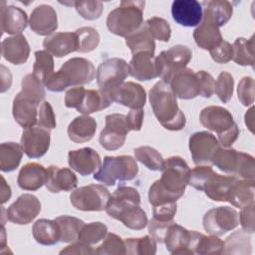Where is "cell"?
I'll return each instance as SVG.
<instances>
[{
  "label": "cell",
  "instance_id": "6da1fadb",
  "mask_svg": "<svg viewBox=\"0 0 255 255\" xmlns=\"http://www.w3.org/2000/svg\"><path fill=\"white\" fill-rule=\"evenodd\" d=\"M161 176L148 190V202L152 206L176 202L188 184L190 168L180 156L166 158L161 166Z\"/></svg>",
  "mask_w": 255,
  "mask_h": 255
},
{
  "label": "cell",
  "instance_id": "7a4b0ae2",
  "mask_svg": "<svg viewBox=\"0 0 255 255\" xmlns=\"http://www.w3.org/2000/svg\"><path fill=\"white\" fill-rule=\"evenodd\" d=\"M140 195L130 186H119L110 196L106 212L132 230L143 229L148 224L146 213L139 206Z\"/></svg>",
  "mask_w": 255,
  "mask_h": 255
},
{
  "label": "cell",
  "instance_id": "3957f363",
  "mask_svg": "<svg viewBox=\"0 0 255 255\" xmlns=\"http://www.w3.org/2000/svg\"><path fill=\"white\" fill-rule=\"evenodd\" d=\"M149 104L159 124L168 130H181L186 120L170 86L159 81L149 90Z\"/></svg>",
  "mask_w": 255,
  "mask_h": 255
},
{
  "label": "cell",
  "instance_id": "277c9868",
  "mask_svg": "<svg viewBox=\"0 0 255 255\" xmlns=\"http://www.w3.org/2000/svg\"><path fill=\"white\" fill-rule=\"evenodd\" d=\"M145 2L122 1L120 6L111 11L107 17L109 31L117 36L127 38L137 31L143 23V9Z\"/></svg>",
  "mask_w": 255,
  "mask_h": 255
},
{
  "label": "cell",
  "instance_id": "5b68a950",
  "mask_svg": "<svg viewBox=\"0 0 255 255\" xmlns=\"http://www.w3.org/2000/svg\"><path fill=\"white\" fill-rule=\"evenodd\" d=\"M199 121L204 128L217 133L219 142L225 147L231 146L238 138L239 128L231 113L223 107L209 106L204 108L200 112Z\"/></svg>",
  "mask_w": 255,
  "mask_h": 255
},
{
  "label": "cell",
  "instance_id": "8992f818",
  "mask_svg": "<svg viewBox=\"0 0 255 255\" xmlns=\"http://www.w3.org/2000/svg\"><path fill=\"white\" fill-rule=\"evenodd\" d=\"M211 163L221 171L237 178L254 179V157L249 153L238 151L230 146H220L215 151Z\"/></svg>",
  "mask_w": 255,
  "mask_h": 255
},
{
  "label": "cell",
  "instance_id": "52a82bcc",
  "mask_svg": "<svg viewBox=\"0 0 255 255\" xmlns=\"http://www.w3.org/2000/svg\"><path fill=\"white\" fill-rule=\"evenodd\" d=\"M138 172L136 160L130 155L105 156L104 162L94 173V179L108 186H113L117 180L128 181L133 179Z\"/></svg>",
  "mask_w": 255,
  "mask_h": 255
},
{
  "label": "cell",
  "instance_id": "ba28073f",
  "mask_svg": "<svg viewBox=\"0 0 255 255\" xmlns=\"http://www.w3.org/2000/svg\"><path fill=\"white\" fill-rule=\"evenodd\" d=\"M113 101L108 93L99 90H86L84 87L71 88L65 94V106L74 108L83 115L100 112L111 106Z\"/></svg>",
  "mask_w": 255,
  "mask_h": 255
},
{
  "label": "cell",
  "instance_id": "9c48e42d",
  "mask_svg": "<svg viewBox=\"0 0 255 255\" xmlns=\"http://www.w3.org/2000/svg\"><path fill=\"white\" fill-rule=\"evenodd\" d=\"M110 191L101 184L76 188L70 195L71 204L81 211H103L110 199Z\"/></svg>",
  "mask_w": 255,
  "mask_h": 255
},
{
  "label": "cell",
  "instance_id": "30bf717a",
  "mask_svg": "<svg viewBox=\"0 0 255 255\" xmlns=\"http://www.w3.org/2000/svg\"><path fill=\"white\" fill-rule=\"evenodd\" d=\"M128 75V64L126 60L109 58L104 60L97 69V84L102 91L109 93L125 83Z\"/></svg>",
  "mask_w": 255,
  "mask_h": 255
},
{
  "label": "cell",
  "instance_id": "8fae6325",
  "mask_svg": "<svg viewBox=\"0 0 255 255\" xmlns=\"http://www.w3.org/2000/svg\"><path fill=\"white\" fill-rule=\"evenodd\" d=\"M191 58V50L184 45H175L168 50L160 52V54L155 57L159 77L163 82L167 83L169 77L174 72L185 68Z\"/></svg>",
  "mask_w": 255,
  "mask_h": 255
},
{
  "label": "cell",
  "instance_id": "7c38bea8",
  "mask_svg": "<svg viewBox=\"0 0 255 255\" xmlns=\"http://www.w3.org/2000/svg\"><path fill=\"white\" fill-rule=\"evenodd\" d=\"M129 131L126 115H108L106 117V126L99 136L100 144L107 150H117L124 145Z\"/></svg>",
  "mask_w": 255,
  "mask_h": 255
},
{
  "label": "cell",
  "instance_id": "4fadbf2b",
  "mask_svg": "<svg viewBox=\"0 0 255 255\" xmlns=\"http://www.w3.org/2000/svg\"><path fill=\"white\" fill-rule=\"evenodd\" d=\"M203 228L207 233L221 236L235 229L239 224V214L229 206H219L209 209L202 219Z\"/></svg>",
  "mask_w": 255,
  "mask_h": 255
},
{
  "label": "cell",
  "instance_id": "5bb4252c",
  "mask_svg": "<svg viewBox=\"0 0 255 255\" xmlns=\"http://www.w3.org/2000/svg\"><path fill=\"white\" fill-rule=\"evenodd\" d=\"M59 72L63 76L68 87L90 84L97 74L93 63L90 60L81 57L71 58L66 61Z\"/></svg>",
  "mask_w": 255,
  "mask_h": 255
},
{
  "label": "cell",
  "instance_id": "9a60e30c",
  "mask_svg": "<svg viewBox=\"0 0 255 255\" xmlns=\"http://www.w3.org/2000/svg\"><path fill=\"white\" fill-rule=\"evenodd\" d=\"M188 146L193 162L196 165L211 163L215 151L220 147L219 140L208 131H196L189 137Z\"/></svg>",
  "mask_w": 255,
  "mask_h": 255
},
{
  "label": "cell",
  "instance_id": "2e32d148",
  "mask_svg": "<svg viewBox=\"0 0 255 255\" xmlns=\"http://www.w3.org/2000/svg\"><path fill=\"white\" fill-rule=\"evenodd\" d=\"M40 200L33 194L25 193L20 195L7 209V219L18 225L31 223L40 213Z\"/></svg>",
  "mask_w": 255,
  "mask_h": 255
},
{
  "label": "cell",
  "instance_id": "e0dca14e",
  "mask_svg": "<svg viewBox=\"0 0 255 255\" xmlns=\"http://www.w3.org/2000/svg\"><path fill=\"white\" fill-rule=\"evenodd\" d=\"M51 140L50 130L39 126H33L23 130L21 145L30 158H39L49 149Z\"/></svg>",
  "mask_w": 255,
  "mask_h": 255
},
{
  "label": "cell",
  "instance_id": "ac0fdd59",
  "mask_svg": "<svg viewBox=\"0 0 255 255\" xmlns=\"http://www.w3.org/2000/svg\"><path fill=\"white\" fill-rule=\"evenodd\" d=\"M167 84L181 100H191L199 96V84L196 73L189 68H183L174 72L168 79Z\"/></svg>",
  "mask_w": 255,
  "mask_h": 255
},
{
  "label": "cell",
  "instance_id": "d6986e66",
  "mask_svg": "<svg viewBox=\"0 0 255 255\" xmlns=\"http://www.w3.org/2000/svg\"><path fill=\"white\" fill-rule=\"evenodd\" d=\"M108 94L113 102L128 107L130 110L142 109L146 102L145 90L142 86L133 82H125Z\"/></svg>",
  "mask_w": 255,
  "mask_h": 255
},
{
  "label": "cell",
  "instance_id": "ffe728a7",
  "mask_svg": "<svg viewBox=\"0 0 255 255\" xmlns=\"http://www.w3.org/2000/svg\"><path fill=\"white\" fill-rule=\"evenodd\" d=\"M68 163L72 169L82 176H87L99 170L102 165V159L95 149L83 147L69 151Z\"/></svg>",
  "mask_w": 255,
  "mask_h": 255
},
{
  "label": "cell",
  "instance_id": "44dd1931",
  "mask_svg": "<svg viewBox=\"0 0 255 255\" xmlns=\"http://www.w3.org/2000/svg\"><path fill=\"white\" fill-rule=\"evenodd\" d=\"M171 15L181 26H198L203 17L202 5L196 0H175L171 5Z\"/></svg>",
  "mask_w": 255,
  "mask_h": 255
},
{
  "label": "cell",
  "instance_id": "7402d4cb",
  "mask_svg": "<svg viewBox=\"0 0 255 255\" xmlns=\"http://www.w3.org/2000/svg\"><path fill=\"white\" fill-rule=\"evenodd\" d=\"M38 106L39 104L32 98L22 91L19 92L15 96L12 106V114L17 124L24 128L35 126L38 122Z\"/></svg>",
  "mask_w": 255,
  "mask_h": 255
},
{
  "label": "cell",
  "instance_id": "603a6c76",
  "mask_svg": "<svg viewBox=\"0 0 255 255\" xmlns=\"http://www.w3.org/2000/svg\"><path fill=\"white\" fill-rule=\"evenodd\" d=\"M29 26L37 35H51L58 28V17L56 11L50 5L42 4L37 6L30 15Z\"/></svg>",
  "mask_w": 255,
  "mask_h": 255
},
{
  "label": "cell",
  "instance_id": "cb8c5ba5",
  "mask_svg": "<svg viewBox=\"0 0 255 255\" xmlns=\"http://www.w3.org/2000/svg\"><path fill=\"white\" fill-rule=\"evenodd\" d=\"M193 39L199 48L208 51L215 48L223 40L219 27L204 11L200 24L193 31Z\"/></svg>",
  "mask_w": 255,
  "mask_h": 255
},
{
  "label": "cell",
  "instance_id": "d4e9b609",
  "mask_svg": "<svg viewBox=\"0 0 255 255\" xmlns=\"http://www.w3.org/2000/svg\"><path fill=\"white\" fill-rule=\"evenodd\" d=\"M192 240V230L189 231L186 228L172 222L168 227L164 235V243L166 250L171 254H191L190 249Z\"/></svg>",
  "mask_w": 255,
  "mask_h": 255
},
{
  "label": "cell",
  "instance_id": "484cf974",
  "mask_svg": "<svg viewBox=\"0 0 255 255\" xmlns=\"http://www.w3.org/2000/svg\"><path fill=\"white\" fill-rule=\"evenodd\" d=\"M0 25L2 33L19 35L28 25L27 14L24 10L14 5H6L3 1L0 7Z\"/></svg>",
  "mask_w": 255,
  "mask_h": 255
},
{
  "label": "cell",
  "instance_id": "4316f807",
  "mask_svg": "<svg viewBox=\"0 0 255 255\" xmlns=\"http://www.w3.org/2000/svg\"><path fill=\"white\" fill-rule=\"evenodd\" d=\"M45 185L52 193L71 191L76 189L78 178L70 168L50 165L47 169V180Z\"/></svg>",
  "mask_w": 255,
  "mask_h": 255
},
{
  "label": "cell",
  "instance_id": "83f0119b",
  "mask_svg": "<svg viewBox=\"0 0 255 255\" xmlns=\"http://www.w3.org/2000/svg\"><path fill=\"white\" fill-rule=\"evenodd\" d=\"M128 73L138 81H149L159 77L154 54L147 52L133 54L128 63Z\"/></svg>",
  "mask_w": 255,
  "mask_h": 255
},
{
  "label": "cell",
  "instance_id": "f1b7e54d",
  "mask_svg": "<svg viewBox=\"0 0 255 255\" xmlns=\"http://www.w3.org/2000/svg\"><path fill=\"white\" fill-rule=\"evenodd\" d=\"M237 179L233 175H221L212 170L204 180L200 191L214 201H227L231 185Z\"/></svg>",
  "mask_w": 255,
  "mask_h": 255
},
{
  "label": "cell",
  "instance_id": "f546056e",
  "mask_svg": "<svg viewBox=\"0 0 255 255\" xmlns=\"http://www.w3.org/2000/svg\"><path fill=\"white\" fill-rule=\"evenodd\" d=\"M1 54L6 61L14 65H21L29 58L30 46L22 34L11 36L2 41Z\"/></svg>",
  "mask_w": 255,
  "mask_h": 255
},
{
  "label": "cell",
  "instance_id": "4dcf8cb0",
  "mask_svg": "<svg viewBox=\"0 0 255 255\" xmlns=\"http://www.w3.org/2000/svg\"><path fill=\"white\" fill-rule=\"evenodd\" d=\"M43 46L52 56L62 58L72 52L78 51L77 36L75 32L54 33L44 39Z\"/></svg>",
  "mask_w": 255,
  "mask_h": 255
},
{
  "label": "cell",
  "instance_id": "1f68e13d",
  "mask_svg": "<svg viewBox=\"0 0 255 255\" xmlns=\"http://www.w3.org/2000/svg\"><path fill=\"white\" fill-rule=\"evenodd\" d=\"M47 180V169L40 163L29 162L23 165L18 173L17 183L21 189L36 191Z\"/></svg>",
  "mask_w": 255,
  "mask_h": 255
},
{
  "label": "cell",
  "instance_id": "d6a6232c",
  "mask_svg": "<svg viewBox=\"0 0 255 255\" xmlns=\"http://www.w3.org/2000/svg\"><path fill=\"white\" fill-rule=\"evenodd\" d=\"M97 130V122L94 118L83 115L75 118L68 126L69 138L77 143H83L91 140Z\"/></svg>",
  "mask_w": 255,
  "mask_h": 255
},
{
  "label": "cell",
  "instance_id": "836d02e7",
  "mask_svg": "<svg viewBox=\"0 0 255 255\" xmlns=\"http://www.w3.org/2000/svg\"><path fill=\"white\" fill-rule=\"evenodd\" d=\"M254 180L237 178L231 185L227 202L233 206L242 208L254 202Z\"/></svg>",
  "mask_w": 255,
  "mask_h": 255
},
{
  "label": "cell",
  "instance_id": "e575fe53",
  "mask_svg": "<svg viewBox=\"0 0 255 255\" xmlns=\"http://www.w3.org/2000/svg\"><path fill=\"white\" fill-rule=\"evenodd\" d=\"M33 237L39 244L50 246L61 241L60 229L57 222L50 219H39L32 227Z\"/></svg>",
  "mask_w": 255,
  "mask_h": 255
},
{
  "label": "cell",
  "instance_id": "d590c367",
  "mask_svg": "<svg viewBox=\"0 0 255 255\" xmlns=\"http://www.w3.org/2000/svg\"><path fill=\"white\" fill-rule=\"evenodd\" d=\"M190 249L192 254H222L224 252V242L217 236H206L192 230Z\"/></svg>",
  "mask_w": 255,
  "mask_h": 255
},
{
  "label": "cell",
  "instance_id": "8d00e7d4",
  "mask_svg": "<svg viewBox=\"0 0 255 255\" xmlns=\"http://www.w3.org/2000/svg\"><path fill=\"white\" fill-rule=\"evenodd\" d=\"M23 146L17 142H3L0 145V169L3 172L15 170L23 156Z\"/></svg>",
  "mask_w": 255,
  "mask_h": 255
},
{
  "label": "cell",
  "instance_id": "74e56055",
  "mask_svg": "<svg viewBox=\"0 0 255 255\" xmlns=\"http://www.w3.org/2000/svg\"><path fill=\"white\" fill-rule=\"evenodd\" d=\"M126 44L129 48L132 55L139 52L154 54L155 51L154 40L149 35L144 24L137 31L126 38Z\"/></svg>",
  "mask_w": 255,
  "mask_h": 255
},
{
  "label": "cell",
  "instance_id": "f35d334b",
  "mask_svg": "<svg viewBox=\"0 0 255 255\" xmlns=\"http://www.w3.org/2000/svg\"><path fill=\"white\" fill-rule=\"evenodd\" d=\"M232 60L240 66L254 65V36L250 39L237 38L232 45Z\"/></svg>",
  "mask_w": 255,
  "mask_h": 255
},
{
  "label": "cell",
  "instance_id": "ab89813d",
  "mask_svg": "<svg viewBox=\"0 0 255 255\" xmlns=\"http://www.w3.org/2000/svg\"><path fill=\"white\" fill-rule=\"evenodd\" d=\"M201 5H204V12L214 20L219 28L224 26L230 20L233 13L231 3L225 0L205 1Z\"/></svg>",
  "mask_w": 255,
  "mask_h": 255
},
{
  "label": "cell",
  "instance_id": "60d3db41",
  "mask_svg": "<svg viewBox=\"0 0 255 255\" xmlns=\"http://www.w3.org/2000/svg\"><path fill=\"white\" fill-rule=\"evenodd\" d=\"M61 235V242L69 243L78 240V236L81 228L85 224V222L77 217L62 215L55 218Z\"/></svg>",
  "mask_w": 255,
  "mask_h": 255
},
{
  "label": "cell",
  "instance_id": "b9f144b4",
  "mask_svg": "<svg viewBox=\"0 0 255 255\" xmlns=\"http://www.w3.org/2000/svg\"><path fill=\"white\" fill-rule=\"evenodd\" d=\"M224 254H250V236L243 230H237L228 236L224 242Z\"/></svg>",
  "mask_w": 255,
  "mask_h": 255
},
{
  "label": "cell",
  "instance_id": "7bdbcfd3",
  "mask_svg": "<svg viewBox=\"0 0 255 255\" xmlns=\"http://www.w3.org/2000/svg\"><path fill=\"white\" fill-rule=\"evenodd\" d=\"M125 244L126 254L128 255H154L156 253V240L151 235L140 238H127Z\"/></svg>",
  "mask_w": 255,
  "mask_h": 255
},
{
  "label": "cell",
  "instance_id": "ee69618b",
  "mask_svg": "<svg viewBox=\"0 0 255 255\" xmlns=\"http://www.w3.org/2000/svg\"><path fill=\"white\" fill-rule=\"evenodd\" d=\"M54 73L53 56L46 50L35 52V63L33 65V75L44 85L48 78Z\"/></svg>",
  "mask_w": 255,
  "mask_h": 255
},
{
  "label": "cell",
  "instance_id": "f6af8a7d",
  "mask_svg": "<svg viewBox=\"0 0 255 255\" xmlns=\"http://www.w3.org/2000/svg\"><path fill=\"white\" fill-rule=\"evenodd\" d=\"M133 153L135 160L142 163L149 170L157 171L161 169L164 159L155 148L148 145L138 146L133 149Z\"/></svg>",
  "mask_w": 255,
  "mask_h": 255
},
{
  "label": "cell",
  "instance_id": "bcb514c9",
  "mask_svg": "<svg viewBox=\"0 0 255 255\" xmlns=\"http://www.w3.org/2000/svg\"><path fill=\"white\" fill-rule=\"evenodd\" d=\"M77 36L78 51L80 53H89L94 51L100 43V34L93 27H82L75 31Z\"/></svg>",
  "mask_w": 255,
  "mask_h": 255
},
{
  "label": "cell",
  "instance_id": "7dc6e473",
  "mask_svg": "<svg viewBox=\"0 0 255 255\" xmlns=\"http://www.w3.org/2000/svg\"><path fill=\"white\" fill-rule=\"evenodd\" d=\"M108 233L107 226L102 222H91L84 224L80 230L78 240L88 245H93L104 240Z\"/></svg>",
  "mask_w": 255,
  "mask_h": 255
},
{
  "label": "cell",
  "instance_id": "c3c4849f",
  "mask_svg": "<svg viewBox=\"0 0 255 255\" xmlns=\"http://www.w3.org/2000/svg\"><path fill=\"white\" fill-rule=\"evenodd\" d=\"M45 85L37 79L33 74H28L23 77L21 82L22 92L28 97L32 98L39 105L42 104L46 97V92L44 89Z\"/></svg>",
  "mask_w": 255,
  "mask_h": 255
},
{
  "label": "cell",
  "instance_id": "681fc988",
  "mask_svg": "<svg viewBox=\"0 0 255 255\" xmlns=\"http://www.w3.org/2000/svg\"><path fill=\"white\" fill-rule=\"evenodd\" d=\"M149 35L152 39L161 41V42H168L171 36V28L169 23L160 17H151L147 19L144 23Z\"/></svg>",
  "mask_w": 255,
  "mask_h": 255
},
{
  "label": "cell",
  "instance_id": "f907efd6",
  "mask_svg": "<svg viewBox=\"0 0 255 255\" xmlns=\"http://www.w3.org/2000/svg\"><path fill=\"white\" fill-rule=\"evenodd\" d=\"M96 254L122 255L126 254V244L120 236L115 233H107L103 243L96 249Z\"/></svg>",
  "mask_w": 255,
  "mask_h": 255
},
{
  "label": "cell",
  "instance_id": "816d5d0a",
  "mask_svg": "<svg viewBox=\"0 0 255 255\" xmlns=\"http://www.w3.org/2000/svg\"><path fill=\"white\" fill-rule=\"evenodd\" d=\"M233 87H234V79L232 75L228 72H221L215 81L214 93L217 95L218 99L226 104L230 101L233 95Z\"/></svg>",
  "mask_w": 255,
  "mask_h": 255
},
{
  "label": "cell",
  "instance_id": "f5cc1de1",
  "mask_svg": "<svg viewBox=\"0 0 255 255\" xmlns=\"http://www.w3.org/2000/svg\"><path fill=\"white\" fill-rule=\"evenodd\" d=\"M75 8L79 15L86 20H96L103 13L102 1H75Z\"/></svg>",
  "mask_w": 255,
  "mask_h": 255
},
{
  "label": "cell",
  "instance_id": "db71d44e",
  "mask_svg": "<svg viewBox=\"0 0 255 255\" xmlns=\"http://www.w3.org/2000/svg\"><path fill=\"white\" fill-rule=\"evenodd\" d=\"M237 95L243 106H252L254 103V79L251 77L242 78L237 87Z\"/></svg>",
  "mask_w": 255,
  "mask_h": 255
},
{
  "label": "cell",
  "instance_id": "11a10c76",
  "mask_svg": "<svg viewBox=\"0 0 255 255\" xmlns=\"http://www.w3.org/2000/svg\"><path fill=\"white\" fill-rule=\"evenodd\" d=\"M39 127H42L46 129H53L56 128V118L51 104L47 101H44L38 111V122Z\"/></svg>",
  "mask_w": 255,
  "mask_h": 255
},
{
  "label": "cell",
  "instance_id": "9f6ffc18",
  "mask_svg": "<svg viewBox=\"0 0 255 255\" xmlns=\"http://www.w3.org/2000/svg\"><path fill=\"white\" fill-rule=\"evenodd\" d=\"M176 209H177L176 202L153 206L152 219L161 223H172L174 215L176 213Z\"/></svg>",
  "mask_w": 255,
  "mask_h": 255
},
{
  "label": "cell",
  "instance_id": "6f0895ef",
  "mask_svg": "<svg viewBox=\"0 0 255 255\" xmlns=\"http://www.w3.org/2000/svg\"><path fill=\"white\" fill-rule=\"evenodd\" d=\"M212 60L218 64H226L232 60V45L222 40L219 45L209 51Z\"/></svg>",
  "mask_w": 255,
  "mask_h": 255
},
{
  "label": "cell",
  "instance_id": "680465c9",
  "mask_svg": "<svg viewBox=\"0 0 255 255\" xmlns=\"http://www.w3.org/2000/svg\"><path fill=\"white\" fill-rule=\"evenodd\" d=\"M199 84V96L203 98H210L214 94L215 80L206 71L196 72Z\"/></svg>",
  "mask_w": 255,
  "mask_h": 255
},
{
  "label": "cell",
  "instance_id": "91938a15",
  "mask_svg": "<svg viewBox=\"0 0 255 255\" xmlns=\"http://www.w3.org/2000/svg\"><path fill=\"white\" fill-rule=\"evenodd\" d=\"M254 202L241 208L239 214V222L242 226V230L248 234H252L255 231L254 227Z\"/></svg>",
  "mask_w": 255,
  "mask_h": 255
},
{
  "label": "cell",
  "instance_id": "94428289",
  "mask_svg": "<svg viewBox=\"0 0 255 255\" xmlns=\"http://www.w3.org/2000/svg\"><path fill=\"white\" fill-rule=\"evenodd\" d=\"M60 254H96V249H93L91 245L77 241L67 246L60 251Z\"/></svg>",
  "mask_w": 255,
  "mask_h": 255
},
{
  "label": "cell",
  "instance_id": "6125c7cd",
  "mask_svg": "<svg viewBox=\"0 0 255 255\" xmlns=\"http://www.w3.org/2000/svg\"><path fill=\"white\" fill-rule=\"evenodd\" d=\"M143 111L142 109H132L127 115V121L130 130H140L143 122Z\"/></svg>",
  "mask_w": 255,
  "mask_h": 255
},
{
  "label": "cell",
  "instance_id": "be15d7a7",
  "mask_svg": "<svg viewBox=\"0 0 255 255\" xmlns=\"http://www.w3.org/2000/svg\"><path fill=\"white\" fill-rule=\"evenodd\" d=\"M2 184H1V204H4L7 200H9L11 196V188L8 184H6L4 177H1Z\"/></svg>",
  "mask_w": 255,
  "mask_h": 255
}]
</instances>
